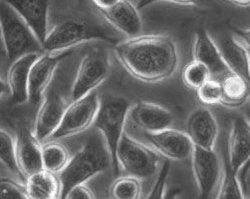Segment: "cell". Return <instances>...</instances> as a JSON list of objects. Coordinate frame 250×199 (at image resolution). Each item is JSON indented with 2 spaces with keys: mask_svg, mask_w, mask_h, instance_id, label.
I'll return each mask as SVG.
<instances>
[{
  "mask_svg": "<svg viewBox=\"0 0 250 199\" xmlns=\"http://www.w3.org/2000/svg\"><path fill=\"white\" fill-rule=\"evenodd\" d=\"M117 61L134 78L158 83L170 78L179 65L175 41L165 34H144L128 37L115 45Z\"/></svg>",
  "mask_w": 250,
  "mask_h": 199,
  "instance_id": "cell-1",
  "label": "cell"
},
{
  "mask_svg": "<svg viewBox=\"0 0 250 199\" xmlns=\"http://www.w3.org/2000/svg\"><path fill=\"white\" fill-rule=\"evenodd\" d=\"M111 165L112 156L103 135L100 132L90 135L82 149L70 157L67 165L58 174L61 182L60 199H65L71 189L85 184Z\"/></svg>",
  "mask_w": 250,
  "mask_h": 199,
  "instance_id": "cell-2",
  "label": "cell"
},
{
  "mask_svg": "<svg viewBox=\"0 0 250 199\" xmlns=\"http://www.w3.org/2000/svg\"><path fill=\"white\" fill-rule=\"evenodd\" d=\"M91 41L118 43L101 26L81 18L69 17L58 22L48 31L42 46L44 52H62Z\"/></svg>",
  "mask_w": 250,
  "mask_h": 199,
  "instance_id": "cell-3",
  "label": "cell"
},
{
  "mask_svg": "<svg viewBox=\"0 0 250 199\" xmlns=\"http://www.w3.org/2000/svg\"><path fill=\"white\" fill-rule=\"evenodd\" d=\"M0 25L5 52L13 62L29 53H43L42 43L23 18L8 3L1 1Z\"/></svg>",
  "mask_w": 250,
  "mask_h": 199,
  "instance_id": "cell-4",
  "label": "cell"
},
{
  "mask_svg": "<svg viewBox=\"0 0 250 199\" xmlns=\"http://www.w3.org/2000/svg\"><path fill=\"white\" fill-rule=\"evenodd\" d=\"M131 108V103L126 98L106 96L101 99L100 108L94 123L95 127L103 135L108 145L116 171L119 169L117 150L123 135L126 133L125 127Z\"/></svg>",
  "mask_w": 250,
  "mask_h": 199,
  "instance_id": "cell-5",
  "label": "cell"
},
{
  "mask_svg": "<svg viewBox=\"0 0 250 199\" xmlns=\"http://www.w3.org/2000/svg\"><path fill=\"white\" fill-rule=\"evenodd\" d=\"M160 154L144 143L131 137L127 132L120 141L117 150L119 167L141 180L154 176L158 171Z\"/></svg>",
  "mask_w": 250,
  "mask_h": 199,
  "instance_id": "cell-6",
  "label": "cell"
},
{
  "mask_svg": "<svg viewBox=\"0 0 250 199\" xmlns=\"http://www.w3.org/2000/svg\"><path fill=\"white\" fill-rule=\"evenodd\" d=\"M101 99L96 91L71 102L57 131L51 135L52 139H62L83 133L94 125Z\"/></svg>",
  "mask_w": 250,
  "mask_h": 199,
  "instance_id": "cell-7",
  "label": "cell"
},
{
  "mask_svg": "<svg viewBox=\"0 0 250 199\" xmlns=\"http://www.w3.org/2000/svg\"><path fill=\"white\" fill-rule=\"evenodd\" d=\"M109 74V63L104 54L98 50L85 53L80 61L71 87V100H79L95 91Z\"/></svg>",
  "mask_w": 250,
  "mask_h": 199,
  "instance_id": "cell-8",
  "label": "cell"
},
{
  "mask_svg": "<svg viewBox=\"0 0 250 199\" xmlns=\"http://www.w3.org/2000/svg\"><path fill=\"white\" fill-rule=\"evenodd\" d=\"M192 171L198 190L197 199H211L218 190L221 178V164L214 149L195 147L191 156Z\"/></svg>",
  "mask_w": 250,
  "mask_h": 199,
  "instance_id": "cell-9",
  "label": "cell"
},
{
  "mask_svg": "<svg viewBox=\"0 0 250 199\" xmlns=\"http://www.w3.org/2000/svg\"><path fill=\"white\" fill-rule=\"evenodd\" d=\"M68 105L65 99L55 89L49 90L45 94L35 117L33 129L35 136L41 142L50 138L57 131Z\"/></svg>",
  "mask_w": 250,
  "mask_h": 199,
  "instance_id": "cell-10",
  "label": "cell"
},
{
  "mask_svg": "<svg viewBox=\"0 0 250 199\" xmlns=\"http://www.w3.org/2000/svg\"><path fill=\"white\" fill-rule=\"evenodd\" d=\"M70 55V51L43 52L34 62L29 77V102L39 104L42 101L60 62Z\"/></svg>",
  "mask_w": 250,
  "mask_h": 199,
  "instance_id": "cell-11",
  "label": "cell"
},
{
  "mask_svg": "<svg viewBox=\"0 0 250 199\" xmlns=\"http://www.w3.org/2000/svg\"><path fill=\"white\" fill-rule=\"evenodd\" d=\"M146 137L155 151L170 160H185L192 156L195 148L187 132L172 128L146 133Z\"/></svg>",
  "mask_w": 250,
  "mask_h": 199,
  "instance_id": "cell-12",
  "label": "cell"
},
{
  "mask_svg": "<svg viewBox=\"0 0 250 199\" xmlns=\"http://www.w3.org/2000/svg\"><path fill=\"white\" fill-rule=\"evenodd\" d=\"M226 160L237 174L250 160V123L244 116L232 120Z\"/></svg>",
  "mask_w": 250,
  "mask_h": 199,
  "instance_id": "cell-13",
  "label": "cell"
},
{
  "mask_svg": "<svg viewBox=\"0 0 250 199\" xmlns=\"http://www.w3.org/2000/svg\"><path fill=\"white\" fill-rule=\"evenodd\" d=\"M187 134L195 147L214 149L218 137V123L206 107L193 110L187 120Z\"/></svg>",
  "mask_w": 250,
  "mask_h": 199,
  "instance_id": "cell-14",
  "label": "cell"
},
{
  "mask_svg": "<svg viewBox=\"0 0 250 199\" xmlns=\"http://www.w3.org/2000/svg\"><path fill=\"white\" fill-rule=\"evenodd\" d=\"M193 57L208 67L212 77L222 78L230 73L215 39L204 29H199L195 34Z\"/></svg>",
  "mask_w": 250,
  "mask_h": 199,
  "instance_id": "cell-15",
  "label": "cell"
},
{
  "mask_svg": "<svg viewBox=\"0 0 250 199\" xmlns=\"http://www.w3.org/2000/svg\"><path fill=\"white\" fill-rule=\"evenodd\" d=\"M16 153L24 181L31 174L43 169L42 146L34 132L21 128L16 138Z\"/></svg>",
  "mask_w": 250,
  "mask_h": 199,
  "instance_id": "cell-16",
  "label": "cell"
},
{
  "mask_svg": "<svg viewBox=\"0 0 250 199\" xmlns=\"http://www.w3.org/2000/svg\"><path fill=\"white\" fill-rule=\"evenodd\" d=\"M132 119L146 133H155L171 128L173 114L166 107L149 101H139L131 108Z\"/></svg>",
  "mask_w": 250,
  "mask_h": 199,
  "instance_id": "cell-17",
  "label": "cell"
},
{
  "mask_svg": "<svg viewBox=\"0 0 250 199\" xmlns=\"http://www.w3.org/2000/svg\"><path fill=\"white\" fill-rule=\"evenodd\" d=\"M41 54L29 53L11 63L7 72V86L14 103L24 104L29 102L30 71Z\"/></svg>",
  "mask_w": 250,
  "mask_h": 199,
  "instance_id": "cell-18",
  "label": "cell"
},
{
  "mask_svg": "<svg viewBox=\"0 0 250 199\" xmlns=\"http://www.w3.org/2000/svg\"><path fill=\"white\" fill-rule=\"evenodd\" d=\"M8 3L31 27L42 43L44 42L47 33L48 0H1Z\"/></svg>",
  "mask_w": 250,
  "mask_h": 199,
  "instance_id": "cell-19",
  "label": "cell"
},
{
  "mask_svg": "<svg viewBox=\"0 0 250 199\" xmlns=\"http://www.w3.org/2000/svg\"><path fill=\"white\" fill-rule=\"evenodd\" d=\"M99 11L112 26L128 37L139 35L142 29V18L138 6L131 0H122L109 9Z\"/></svg>",
  "mask_w": 250,
  "mask_h": 199,
  "instance_id": "cell-20",
  "label": "cell"
},
{
  "mask_svg": "<svg viewBox=\"0 0 250 199\" xmlns=\"http://www.w3.org/2000/svg\"><path fill=\"white\" fill-rule=\"evenodd\" d=\"M216 43L230 72L242 77L250 86V59L246 46L235 36H226Z\"/></svg>",
  "mask_w": 250,
  "mask_h": 199,
  "instance_id": "cell-21",
  "label": "cell"
},
{
  "mask_svg": "<svg viewBox=\"0 0 250 199\" xmlns=\"http://www.w3.org/2000/svg\"><path fill=\"white\" fill-rule=\"evenodd\" d=\"M30 199H60L61 182L59 175L47 170H41L28 176L24 181Z\"/></svg>",
  "mask_w": 250,
  "mask_h": 199,
  "instance_id": "cell-22",
  "label": "cell"
},
{
  "mask_svg": "<svg viewBox=\"0 0 250 199\" xmlns=\"http://www.w3.org/2000/svg\"><path fill=\"white\" fill-rule=\"evenodd\" d=\"M221 104L228 108H239L250 101V86L242 77L232 73L221 78Z\"/></svg>",
  "mask_w": 250,
  "mask_h": 199,
  "instance_id": "cell-23",
  "label": "cell"
},
{
  "mask_svg": "<svg viewBox=\"0 0 250 199\" xmlns=\"http://www.w3.org/2000/svg\"><path fill=\"white\" fill-rule=\"evenodd\" d=\"M69 160V153L62 144L49 142L42 145V163L44 170L59 174L64 169Z\"/></svg>",
  "mask_w": 250,
  "mask_h": 199,
  "instance_id": "cell-24",
  "label": "cell"
},
{
  "mask_svg": "<svg viewBox=\"0 0 250 199\" xmlns=\"http://www.w3.org/2000/svg\"><path fill=\"white\" fill-rule=\"evenodd\" d=\"M243 187L239 181L237 173L232 169L225 160L221 182L217 190L216 199H246Z\"/></svg>",
  "mask_w": 250,
  "mask_h": 199,
  "instance_id": "cell-25",
  "label": "cell"
},
{
  "mask_svg": "<svg viewBox=\"0 0 250 199\" xmlns=\"http://www.w3.org/2000/svg\"><path fill=\"white\" fill-rule=\"evenodd\" d=\"M110 195L112 199H142L141 179L131 175L116 179L110 188Z\"/></svg>",
  "mask_w": 250,
  "mask_h": 199,
  "instance_id": "cell-26",
  "label": "cell"
},
{
  "mask_svg": "<svg viewBox=\"0 0 250 199\" xmlns=\"http://www.w3.org/2000/svg\"><path fill=\"white\" fill-rule=\"evenodd\" d=\"M0 155L3 165L15 175L23 179L21 174L19 160L16 153V140L13 139L11 134L3 129L0 132Z\"/></svg>",
  "mask_w": 250,
  "mask_h": 199,
  "instance_id": "cell-27",
  "label": "cell"
},
{
  "mask_svg": "<svg viewBox=\"0 0 250 199\" xmlns=\"http://www.w3.org/2000/svg\"><path fill=\"white\" fill-rule=\"evenodd\" d=\"M210 78H212V75L208 67L197 60L189 62L182 72V79L185 85L195 90L201 87Z\"/></svg>",
  "mask_w": 250,
  "mask_h": 199,
  "instance_id": "cell-28",
  "label": "cell"
},
{
  "mask_svg": "<svg viewBox=\"0 0 250 199\" xmlns=\"http://www.w3.org/2000/svg\"><path fill=\"white\" fill-rule=\"evenodd\" d=\"M197 97L199 101L205 105H215L221 103L222 86L221 82L210 78L197 90Z\"/></svg>",
  "mask_w": 250,
  "mask_h": 199,
  "instance_id": "cell-29",
  "label": "cell"
},
{
  "mask_svg": "<svg viewBox=\"0 0 250 199\" xmlns=\"http://www.w3.org/2000/svg\"><path fill=\"white\" fill-rule=\"evenodd\" d=\"M1 199H30L24 184L8 178H1Z\"/></svg>",
  "mask_w": 250,
  "mask_h": 199,
  "instance_id": "cell-30",
  "label": "cell"
},
{
  "mask_svg": "<svg viewBox=\"0 0 250 199\" xmlns=\"http://www.w3.org/2000/svg\"><path fill=\"white\" fill-rule=\"evenodd\" d=\"M170 171V163L169 161H165L164 164L161 168L158 177L156 179V182L150 192V194L146 197V199H163L164 194L166 192V184L167 179Z\"/></svg>",
  "mask_w": 250,
  "mask_h": 199,
  "instance_id": "cell-31",
  "label": "cell"
},
{
  "mask_svg": "<svg viewBox=\"0 0 250 199\" xmlns=\"http://www.w3.org/2000/svg\"><path fill=\"white\" fill-rule=\"evenodd\" d=\"M157 2H170L174 4L189 6V5H197L200 2V0H140L137 6L139 10H142Z\"/></svg>",
  "mask_w": 250,
  "mask_h": 199,
  "instance_id": "cell-32",
  "label": "cell"
},
{
  "mask_svg": "<svg viewBox=\"0 0 250 199\" xmlns=\"http://www.w3.org/2000/svg\"><path fill=\"white\" fill-rule=\"evenodd\" d=\"M65 199H95V196L90 188L85 184H82L71 189Z\"/></svg>",
  "mask_w": 250,
  "mask_h": 199,
  "instance_id": "cell-33",
  "label": "cell"
},
{
  "mask_svg": "<svg viewBox=\"0 0 250 199\" xmlns=\"http://www.w3.org/2000/svg\"><path fill=\"white\" fill-rule=\"evenodd\" d=\"M235 37H237L246 47L250 48V28L236 29Z\"/></svg>",
  "mask_w": 250,
  "mask_h": 199,
  "instance_id": "cell-34",
  "label": "cell"
},
{
  "mask_svg": "<svg viewBox=\"0 0 250 199\" xmlns=\"http://www.w3.org/2000/svg\"><path fill=\"white\" fill-rule=\"evenodd\" d=\"M92 1L99 10H104L115 6L122 0H92Z\"/></svg>",
  "mask_w": 250,
  "mask_h": 199,
  "instance_id": "cell-35",
  "label": "cell"
},
{
  "mask_svg": "<svg viewBox=\"0 0 250 199\" xmlns=\"http://www.w3.org/2000/svg\"><path fill=\"white\" fill-rule=\"evenodd\" d=\"M250 171V160L248 161V163L239 171V173L237 174L238 175V178H239V181L242 185V187H244L245 185V182H246V178H247V175Z\"/></svg>",
  "mask_w": 250,
  "mask_h": 199,
  "instance_id": "cell-36",
  "label": "cell"
},
{
  "mask_svg": "<svg viewBox=\"0 0 250 199\" xmlns=\"http://www.w3.org/2000/svg\"><path fill=\"white\" fill-rule=\"evenodd\" d=\"M181 193V190L179 188H169L166 189V192L164 194L163 199H177V197L179 196V194Z\"/></svg>",
  "mask_w": 250,
  "mask_h": 199,
  "instance_id": "cell-37",
  "label": "cell"
},
{
  "mask_svg": "<svg viewBox=\"0 0 250 199\" xmlns=\"http://www.w3.org/2000/svg\"><path fill=\"white\" fill-rule=\"evenodd\" d=\"M225 1L239 7H250V0H225Z\"/></svg>",
  "mask_w": 250,
  "mask_h": 199,
  "instance_id": "cell-38",
  "label": "cell"
},
{
  "mask_svg": "<svg viewBox=\"0 0 250 199\" xmlns=\"http://www.w3.org/2000/svg\"><path fill=\"white\" fill-rule=\"evenodd\" d=\"M247 48V51H248V55H249V59H250V48L249 47H246Z\"/></svg>",
  "mask_w": 250,
  "mask_h": 199,
  "instance_id": "cell-39",
  "label": "cell"
},
{
  "mask_svg": "<svg viewBox=\"0 0 250 199\" xmlns=\"http://www.w3.org/2000/svg\"><path fill=\"white\" fill-rule=\"evenodd\" d=\"M246 199H250V198H246Z\"/></svg>",
  "mask_w": 250,
  "mask_h": 199,
  "instance_id": "cell-40",
  "label": "cell"
},
{
  "mask_svg": "<svg viewBox=\"0 0 250 199\" xmlns=\"http://www.w3.org/2000/svg\"><path fill=\"white\" fill-rule=\"evenodd\" d=\"M58 199H59V198H58Z\"/></svg>",
  "mask_w": 250,
  "mask_h": 199,
  "instance_id": "cell-41",
  "label": "cell"
}]
</instances>
